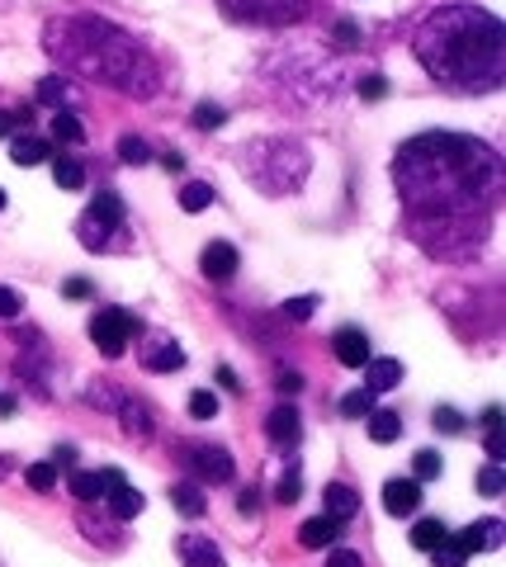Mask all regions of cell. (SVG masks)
Segmentation results:
<instances>
[{"instance_id": "47", "label": "cell", "mask_w": 506, "mask_h": 567, "mask_svg": "<svg viewBox=\"0 0 506 567\" xmlns=\"http://www.w3.org/2000/svg\"><path fill=\"white\" fill-rule=\"evenodd\" d=\"M66 298H72V303H85V298H91V279H66V289H62Z\"/></svg>"}, {"instance_id": "19", "label": "cell", "mask_w": 506, "mask_h": 567, "mask_svg": "<svg viewBox=\"0 0 506 567\" xmlns=\"http://www.w3.org/2000/svg\"><path fill=\"white\" fill-rule=\"evenodd\" d=\"M66 487H72L76 502L91 506V502H100V496H104V468L100 473L95 468H76L72 477H66Z\"/></svg>"}, {"instance_id": "48", "label": "cell", "mask_w": 506, "mask_h": 567, "mask_svg": "<svg viewBox=\"0 0 506 567\" xmlns=\"http://www.w3.org/2000/svg\"><path fill=\"white\" fill-rule=\"evenodd\" d=\"M237 506H241V516H256V506H260V492H256V487H247V492L237 496Z\"/></svg>"}, {"instance_id": "44", "label": "cell", "mask_w": 506, "mask_h": 567, "mask_svg": "<svg viewBox=\"0 0 506 567\" xmlns=\"http://www.w3.org/2000/svg\"><path fill=\"white\" fill-rule=\"evenodd\" d=\"M337 43H341V48H360V43H364V33H360V24H351V20H341V24H337Z\"/></svg>"}, {"instance_id": "24", "label": "cell", "mask_w": 506, "mask_h": 567, "mask_svg": "<svg viewBox=\"0 0 506 567\" xmlns=\"http://www.w3.org/2000/svg\"><path fill=\"white\" fill-rule=\"evenodd\" d=\"M483 445H487V454H493V464H502L506 458V440H502V406H487L483 412Z\"/></svg>"}, {"instance_id": "51", "label": "cell", "mask_w": 506, "mask_h": 567, "mask_svg": "<svg viewBox=\"0 0 506 567\" xmlns=\"http://www.w3.org/2000/svg\"><path fill=\"white\" fill-rule=\"evenodd\" d=\"M0 477H10V458H0Z\"/></svg>"}, {"instance_id": "29", "label": "cell", "mask_w": 506, "mask_h": 567, "mask_svg": "<svg viewBox=\"0 0 506 567\" xmlns=\"http://www.w3.org/2000/svg\"><path fill=\"white\" fill-rule=\"evenodd\" d=\"M441 468H445V458L435 454V450H416V458H412V483H435L441 477Z\"/></svg>"}, {"instance_id": "37", "label": "cell", "mask_w": 506, "mask_h": 567, "mask_svg": "<svg viewBox=\"0 0 506 567\" xmlns=\"http://www.w3.org/2000/svg\"><path fill=\"white\" fill-rule=\"evenodd\" d=\"M118 156H124L128 166H143V162H152V147L143 137H124V142H118Z\"/></svg>"}, {"instance_id": "17", "label": "cell", "mask_w": 506, "mask_h": 567, "mask_svg": "<svg viewBox=\"0 0 506 567\" xmlns=\"http://www.w3.org/2000/svg\"><path fill=\"white\" fill-rule=\"evenodd\" d=\"M327 516L337 520V525L355 520V516H360V492L345 487V483H331V487H327Z\"/></svg>"}, {"instance_id": "26", "label": "cell", "mask_w": 506, "mask_h": 567, "mask_svg": "<svg viewBox=\"0 0 506 567\" xmlns=\"http://www.w3.org/2000/svg\"><path fill=\"white\" fill-rule=\"evenodd\" d=\"M299 492H303V468L289 464L285 477L275 483V502H279V506H293V502H299Z\"/></svg>"}, {"instance_id": "2", "label": "cell", "mask_w": 506, "mask_h": 567, "mask_svg": "<svg viewBox=\"0 0 506 567\" xmlns=\"http://www.w3.org/2000/svg\"><path fill=\"white\" fill-rule=\"evenodd\" d=\"M422 71L455 95H493L502 85V20L478 6H435L412 33Z\"/></svg>"}, {"instance_id": "23", "label": "cell", "mask_w": 506, "mask_h": 567, "mask_svg": "<svg viewBox=\"0 0 506 567\" xmlns=\"http://www.w3.org/2000/svg\"><path fill=\"white\" fill-rule=\"evenodd\" d=\"M450 539V529L435 520V516H426V520H416L412 525V548H422V554H431V548H441Z\"/></svg>"}, {"instance_id": "50", "label": "cell", "mask_w": 506, "mask_h": 567, "mask_svg": "<svg viewBox=\"0 0 506 567\" xmlns=\"http://www.w3.org/2000/svg\"><path fill=\"white\" fill-rule=\"evenodd\" d=\"M162 166H166V171H180V166H185V156H180V152H166V156H162Z\"/></svg>"}, {"instance_id": "14", "label": "cell", "mask_w": 506, "mask_h": 567, "mask_svg": "<svg viewBox=\"0 0 506 567\" xmlns=\"http://www.w3.org/2000/svg\"><path fill=\"white\" fill-rule=\"evenodd\" d=\"M199 270L208 275V279H233L237 275V246L233 241H208L204 246V256H199Z\"/></svg>"}, {"instance_id": "40", "label": "cell", "mask_w": 506, "mask_h": 567, "mask_svg": "<svg viewBox=\"0 0 506 567\" xmlns=\"http://www.w3.org/2000/svg\"><path fill=\"white\" fill-rule=\"evenodd\" d=\"M478 492H483V496H502V492H506V477H502V464H487V468L478 473Z\"/></svg>"}, {"instance_id": "9", "label": "cell", "mask_w": 506, "mask_h": 567, "mask_svg": "<svg viewBox=\"0 0 506 567\" xmlns=\"http://www.w3.org/2000/svg\"><path fill=\"white\" fill-rule=\"evenodd\" d=\"M189 473L199 477V483H233V473H237V464H233V454L223 450V445H199L195 454H189Z\"/></svg>"}, {"instance_id": "15", "label": "cell", "mask_w": 506, "mask_h": 567, "mask_svg": "<svg viewBox=\"0 0 506 567\" xmlns=\"http://www.w3.org/2000/svg\"><path fill=\"white\" fill-rule=\"evenodd\" d=\"M180 567H228L223 563V548L204 535H180Z\"/></svg>"}, {"instance_id": "18", "label": "cell", "mask_w": 506, "mask_h": 567, "mask_svg": "<svg viewBox=\"0 0 506 567\" xmlns=\"http://www.w3.org/2000/svg\"><path fill=\"white\" fill-rule=\"evenodd\" d=\"M337 535H341V525L331 520V516H312L299 529V544L303 548H331V544H337Z\"/></svg>"}, {"instance_id": "1", "label": "cell", "mask_w": 506, "mask_h": 567, "mask_svg": "<svg viewBox=\"0 0 506 567\" xmlns=\"http://www.w3.org/2000/svg\"><path fill=\"white\" fill-rule=\"evenodd\" d=\"M412 241L435 260H474L502 208V156L468 133H416L393 156Z\"/></svg>"}, {"instance_id": "16", "label": "cell", "mask_w": 506, "mask_h": 567, "mask_svg": "<svg viewBox=\"0 0 506 567\" xmlns=\"http://www.w3.org/2000/svg\"><path fill=\"white\" fill-rule=\"evenodd\" d=\"M143 369L147 374H176V369H185V350L176 341H156L143 354Z\"/></svg>"}, {"instance_id": "13", "label": "cell", "mask_w": 506, "mask_h": 567, "mask_svg": "<svg viewBox=\"0 0 506 567\" xmlns=\"http://www.w3.org/2000/svg\"><path fill=\"white\" fill-rule=\"evenodd\" d=\"M468 558L474 554H493V548H502V525L497 520H478V525H468V529H459V535H450Z\"/></svg>"}, {"instance_id": "5", "label": "cell", "mask_w": 506, "mask_h": 567, "mask_svg": "<svg viewBox=\"0 0 506 567\" xmlns=\"http://www.w3.org/2000/svg\"><path fill=\"white\" fill-rule=\"evenodd\" d=\"M124 227H128L124 199H118L114 189H100L91 199V208H85V218L76 223V233L91 251H114V241H124Z\"/></svg>"}, {"instance_id": "30", "label": "cell", "mask_w": 506, "mask_h": 567, "mask_svg": "<svg viewBox=\"0 0 506 567\" xmlns=\"http://www.w3.org/2000/svg\"><path fill=\"white\" fill-rule=\"evenodd\" d=\"M39 100L52 104V110H62V104L72 100V81H66V76H43L39 81Z\"/></svg>"}, {"instance_id": "36", "label": "cell", "mask_w": 506, "mask_h": 567, "mask_svg": "<svg viewBox=\"0 0 506 567\" xmlns=\"http://www.w3.org/2000/svg\"><path fill=\"white\" fill-rule=\"evenodd\" d=\"M24 477H29L33 492H52V487H58V468H52V464H29Z\"/></svg>"}, {"instance_id": "10", "label": "cell", "mask_w": 506, "mask_h": 567, "mask_svg": "<svg viewBox=\"0 0 506 567\" xmlns=\"http://www.w3.org/2000/svg\"><path fill=\"white\" fill-rule=\"evenodd\" d=\"M266 435H270V445H275V450H299V440H303L299 406H293V402H279L275 412L266 416Z\"/></svg>"}, {"instance_id": "28", "label": "cell", "mask_w": 506, "mask_h": 567, "mask_svg": "<svg viewBox=\"0 0 506 567\" xmlns=\"http://www.w3.org/2000/svg\"><path fill=\"white\" fill-rule=\"evenodd\" d=\"M118 421H124L133 435H152V416H147V406L137 402V398H128L124 406H118Z\"/></svg>"}, {"instance_id": "3", "label": "cell", "mask_w": 506, "mask_h": 567, "mask_svg": "<svg viewBox=\"0 0 506 567\" xmlns=\"http://www.w3.org/2000/svg\"><path fill=\"white\" fill-rule=\"evenodd\" d=\"M43 48L58 58L62 71H72L81 81L114 85L133 100H152L162 91V66H156L152 48L133 39L128 29L100 14H66L43 29Z\"/></svg>"}, {"instance_id": "49", "label": "cell", "mask_w": 506, "mask_h": 567, "mask_svg": "<svg viewBox=\"0 0 506 567\" xmlns=\"http://www.w3.org/2000/svg\"><path fill=\"white\" fill-rule=\"evenodd\" d=\"M299 388H303L299 374H279V393H299Z\"/></svg>"}, {"instance_id": "41", "label": "cell", "mask_w": 506, "mask_h": 567, "mask_svg": "<svg viewBox=\"0 0 506 567\" xmlns=\"http://www.w3.org/2000/svg\"><path fill=\"white\" fill-rule=\"evenodd\" d=\"M223 123H228V114H223L218 104H199L195 110V128H223Z\"/></svg>"}, {"instance_id": "8", "label": "cell", "mask_w": 506, "mask_h": 567, "mask_svg": "<svg viewBox=\"0 0 506 567\" xmlns=\"http://www.w3.org/2000/svg\"><path fill=\"white\" fill-rule=\"evenodd\" d=\"M104 496H110V516L114 520H137L147 506V496L124 483V473L118 468H104Z\"/></svg>"}, {"instance_id": "35", "label": "cell", "mask_w": 506, "mask_h": 567, "mask_svg": "<svg viewBox=\"0 0 506 567\" xmlns=\"http://www.w3.org/2000/svg\"><path fill=\"white\" fill-rule=\"evenodd\" d=\"M431 421H435V431H445V435H464L468 431V421L455 412V406H435Z\"/></svg>"}, {"instance_id": "21", "label": "cell", "mask_w": 506, "mask_h": 567, "mask_svg": "<svg viewBox=\"0 0 506 567\" xmlns=\"http://www.w3.org/2000/svg\"><path fill=\"white\" fill-rule=\"evenodd\" d=\"M364 374H370V393H383V388L403 383V364H397V360H370V364H364Z\"/></svg>"}, {"instance_id": "31", "label": "cell", "mask_w": 506, "mask_h": 567, "mask_svg": "<svg viewBox=\"0 0 506 567\" xmlns=\"http://www.w3.org/2000/svg\"><path fill=\"white\" fill-rule=\"evenodd\" d=\"M370 412H374V393H370V388H355V393L341 398V416L345 421H360V416H370Z\"/></svg>"}, {"instance_id": "32", "label": "cell", "mask_w": 506, "mask_h": 567, "mask_svg": "<svg viewBox=\"0 0 506 567\" xmlns=\"http://www.w3.org/2000/svg\"><path fill=\"white\" fill-rule=\"evenodd\" d=\"M208 204H214V189H208L204 181H189V185L180 189V208H185V213H204Z\"/></svg>"}, {"instance_id": "7", "label": "cell", "mask_w": 506, "mask_h": 567, "mask_svg": "<svg viewBox=\"0 0 506 567\" xmlns=\"http://www.w3.org/2000/svg\"><path fill=\"white\" fill-rule=\"evenodd\" d=\"M133 336H137V317H133V312H124V308H104V312H95L91 341L100 346L104 360H118V354L128 350Z\"/></svg>"}, {"instance_id": "45", "label": "cell", "mask_w": 506, "mask_h": 567, "mask_svg": "<svg viewBox=\"0 0 506 567\" xmlns=\"http://www.w3.org/2000/svg\"><path fill=\"white\" fill-rule=\"evenodd\" d=\"M383 95H389V81L383 76H364L360 81V100H383Z\"/></svg>"}, {"instance_id": "42", "label": "cell", "mask_w": 506, "mask_h": 567, "mask_svg": "<svg viewBox=\"0 0 506 567\" xmlns=\"http://www.w3.org/2000/svg\"><path fill=\"white\" fill-rule=\"evenodd\" d=\"M29 123V110H0V137H10L14 128H24Z\"/></svg>"}, {"instance_id": "33", "label": "cell", "mask_w": 506, "mask_h": 567, "mask_svg": "<svg viewBox=\"0 0 506 567\" xmlns=\"http://www.w3.org/2000/svg\"><path fill=\"white\" fill-rule=\"evenodd\" d=\"M58 142H81L85 137V128H81V118L76 114H52V128H48Z\"/></svg>"}, {"instance_id": "46", "label": "cell", "mask_w": 506, "mask_h": 567, "mask_svg": "<svg viewBox=\"0 0 506 567\" xmlns=\"http://www.w3.org/2000/svg\"><path fill=\"white\" fill-rule=\"evenodd\" d=\"M327 567H360V554H355V548H337V544H331Z\"/></svg>"}, {"instance_id": "43", "label": "cell", "mask_w": 506, "mask_h": 567, "mask_svg": "<svg viewBox=\"0 0 506 567\" xmlns=\"http://www.w3.org/2000/svg\"><path fill=\"white\" fill-rule=\"evenodd\" d=\"M20 312H24V298L0 284V317H20Z\"/></svg>"}, {"instance_id": "20", "label": "cell", "mask_w": 506, "mask_h": 567, "mask_svg": "<svg viewBox=\"0 0 506 567\" xmlns=\"http://www.w3.org/2000/svg\"><path fill=\"white\" fill-rule=\"evenodd\" d=\"M397 435H403V416L389 412V406H374L370 412V440L374 445H393Z\"/></svg>"}, {"instance_id": "11", "label": "cell", "mask_w": 506, "mask_h": 567, "mask_svg": "<svg viewBox=\"0 0 506 567\" xmlns=\"http://www.w3.org/2000/svg\"><path fill=\"white\" fill-rule=\"evenodd\" d=\"M331 354L345 364V369H364L374 360L370 354V341H364V331L360 327H341L337 336H331Z\"/></svg>"}, {"instance_id": "6", "label": "cell", "mask_w": 506, "mask_h": 567, "mask_svg": "<svg viewBox=\"0 0 506 567\" xmlns=\"http://www.w3.org/2000/svg\"><path fill=\"white\" fill-rule=\"evenodd\" d=\"M312 0H218V10L233 24H251V29H289L308 20Z\"/></svg>"}, {"instance_id": "25", "label": "cell", "mask_w": 506, "mask_h": 567, "mask_svg": "<svg viewBox=\"0 0 506 567\" xmlns=\"http://www.w3.org/2000/svg\"><path fill=\"white\" fill-rule=\"evenodd\" d=\"M171 502H176L180 506V516H189V520H195V516H204V492L195 487V483H176V487H171Z\"/></svg>"}, {"instance_id": "4", "label": "cell", "mask_w": 506, "mask_h": 567, "mask_svg": "<svg viewBox=\"0 0 506 567\" xmlns=\"http://www.w3.org/2000/svg\"><path fill=\"white\" fill-rule=\"evenodd\" d=\"M241 175L260 189V194H299L308 185V171H312V156L299 147V142H285V137H270V142H256L241 156Z\"/></svg>"}, {"instance_id": "22", "label": "cell", "mask_w": 506, "mask_h": 567, "mask_svg": "<svg viewBox=\"0 0 506 567\" xmlns=\"http://www.w3.org/2000/svg\"><path fill=\"white\" fill-rule=\"evenodd\" d=\"M10 156H14V166H39V162L52 156V142L48 137H20L10 147Z\"/></svg>"}, {"instance_id": "53", "label": "cell", "mask_w": 506, "mask_h": 567, "mask_svg": "<svg viewBox=\"0 0 506 567\" xmlns=\"http://www.w3.org/2000/svg\"><path fill=\"white\" fill-rule=\"evenodd\" d=\"M0 208H6V189H0Z\"/></svg>"}, {"instance_id": "34", "label": "cell", "mask_w": 506, "mask_h": 567, "mask_svg": "<svg viewBox=\"0 0 506 567\" xmlns=\"http://www.w3.org/2000/svg\"><path fill=\"white\" fill-rule=\"evenodd\" d=\"M189 416H195V421H214V416H218V398L208 393V388L189 393Z\"/></svg>"}, {"instance_id": "27", "label": "cell", "mask_w": 506, "mask_h": 567, "mask_svg": "<svg viewBox=\"0 0 506 567\" xmlns=\"http://www.w3.org/2000/svg\"><path fill=\"white\" fill-rule=\"evenodd\" d=\"M52 181H58L62 189H81L85 185V166L72 162V156H58V162H52Z\"/></svg>"}, {"instance_id": "12", "label": "cell", "mask_w": 506, "mask_h": 567, "mask_svg": "<svg viewBox=\"0 0 506 567\" xmlns=\"http://www.w3.org/2000/svg\"><path fill=\"white\" fill-rule=\"evenodd\" d=\"M383 511H389V516H412V511H422V487H416L412 477L383 483Z\"/></svg>"}, {"instance_id": "38", "label": "cell", "mask_w": 506, "mask_h": 567, "mask_svg": "<svg viewBox=\"0 0 506 567\" xmlns=\"http://www.w3.org/2000/svg\"><path fill=\"white\" fill-rule=\"evenodd\" d=\"M431 558H435V567H464L468 563V554H464L455 539H445L441 548H431Z\"/></svg>"}, {"instance_id": "39", "label": "cell", "mask_w": 506, "mask_h": 567, "mask_svg": "<svg viewBox=\"0 0 506 567\" xmlns=\"http://www.w3.org/2000/svg\"><path fill=\"white\" fill-rule=\"evenodd\" d=\"M312 312H318V298H293V303H285V308H279V317H285V322H308V317Z\"/></svg>"}, {"instance_id": "52", "label": "cell", "mask_w": 506, "mask_h": 567, "mask_svg": "<svg viewBox=\"0 0 506 567\" xmlns=\"http://www.w3.org/2000/svg\"><path fill=\"white\" fill-rule=\"evenodd\" d=\"M10 6H14V0H0V10H10Z\"/></svg>"}]
</instances>
